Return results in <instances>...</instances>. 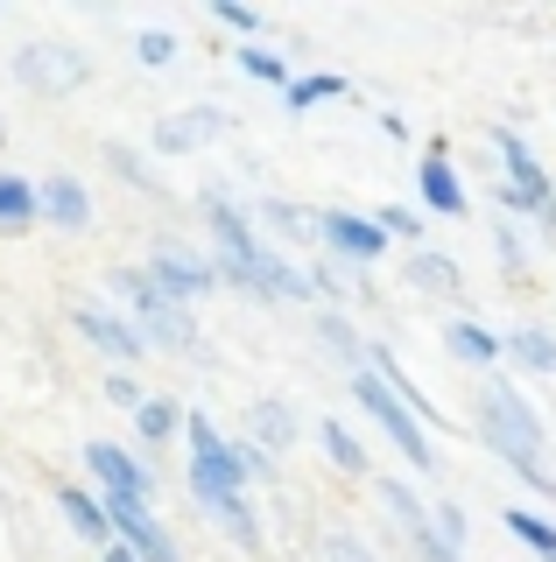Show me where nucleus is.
<instances>
[{"label":"nucleus","mask_w":556,"mask_h":562,"mask_svg":"<svg viewBox=\"0 0 556 562\" xmlns=\"http://www.w3.org/2000/svg\"><path fill=\"white\" fill-rule=\"evenodd\" d=\"M184 436H190V492H198L204 514H219L233 527V541H260V527L247 514V499H240V485L254 479V471H268V450H233L225 436L212 429V415H184Z\"/></svg>","instance_id":"1"},{"label":"nucleus","mask_w":556,"mask_h":562,"mask_svg":"<svg viewBox=\"0 0 556 562\" xmlns=\"http://www.w3.org/2000/svg\"><path fill=\"white\" fill-rule=\"evenodd\" d=\"M479 422H486V443L500 450V464H508L521 485H535V492H549V499H556L543 457H535V450H543V415L521 401V386L486 380V386H479Z\"/></svg>","instance_id":"2"},{"label":"nucleus","mask_w":556,"mask_h":562,"mask_svg":"<svg viewBox=\"0 0 556 562\" xmlns=\"http://www.w3.org/2000/svg\"><path fill=\"white\" fill-rule=\"evenodd\" d=\"M204 218H212V246H219V268H212V274H233L240 289L260 295V281H268V254H260L254 225L240 218L225 198H204Z\"/></svg>","instance_id":"3"},{"label":"nucleus","mask_w":556,"mask_h":562,"mask_svg":"<svg viewBox=\"0 0 556 562\" xmlns=\"http://www.w3.org/2000/svg\"><path fill=\"white\" fill-rule=\"evenodd\" d=\"M113 289L134 303V338L142 345H169V351H190V316L177 310V303H163V295L148 289V274L142 268H113Z\"/></svg>","instance_id":"4"},{"label":"nucleus","mask_w":556,"mask_h":562,"mask_svg":"<svg viewBox=\"0 0 556 562\" xmlns=\"http://www.w3.org/2000/svg\"><path fill=\"white\" fill-rule=\"evenodd\" d=\"M353 394H359V408H367V415L380 422V436H388V443L402 450L415 471H437V450L423 443V422H415V415L402 408V401H394L388 386H380V380L367 373V366H359V373H353Z\"/></svg>","instance_id":"5"},{"label":"nucleus","mask_w":556,"mask_h":562,"mask_svg":"<svg viewBox=\"0 0 556 562\" xmlns=\"http://www.w3.org/2000/svg\"><path fill=\"white\" fill-rule=\"evenodd\" d=\"M85 78H92V57H85L78 43H29V49H14V85H29V92H43V99L78 92Z\"/></svg>","instance_id":"6"},{"label":"nucleus","mask_w":556,"mask_h":562,"mask_svg":"<svg viewBox=\"0 0 556 562\" xmlns=\"http://www.w3.org/2000/svg\"><path fill=\"white\" fill-rule=\"evenodd\" d=\"M493 155L508 162V183H500V204L508 211H549L556 218V190H549V169L529 155V140L514 127H493Z\"/></svg>","instance_id":"7"},{"label":"nucleus","mask_w":556,"mask_h":562,"mask_svg":"<svg viewBox=\"0 0 556 562\" xmlns=\"http://www.w3.org/2000/svg\"><path fill=\"white\" fill-rule=\"evenodd\" d=\"M99 514H107V527H113L120 549H134V562H184L177 541H169V527L155 520L142 499H127V492H107V499H99Z\"/></svg>","instance_id":"8"},{"label":"nucleus","mask_w":556,"mask_h":562,"mask_svg":"<svg viewBox=\"0 0 556 562\" xmlns=\"http://www.w3.org/2000/svg\"><path fill=\"white\" fill-rule=\"evenodd\" d=\"M380 506L394 514V527H402V535L415 541V555H423V562H465L458 549H451V541H437V527H430L423 499H415V492H409L402 479H380Z\"/></svg>","instance_id":"9"},{"label":"nucleus","mask_w":556,"mask_h":562,"mask_svg":"<svg viewBox=\"0 0 556 562\" xmlns=\"http://www.w3.org/2000/svg\"><path fill=\"white\" fill-rule=\"evenodd\" d=\"M148 274V289L163 295V303H190V295H204V289H219V274H212V260H190V254H177V246H155V268H142Z\"/></svg>","instance_id":"10"},{"label":"nucleus","mask_w":556,"mask_h":562,"mask_svg":"<svg viewBox=\"0 0 556 562\" xmlns=\"http://www.w3.org/2000/svg\"><path fill=\"white\" fill-rule=\"evenodd\" d=\"M233 134V113H219V105H190V113H169L155 120V155H190L204 148V140Z\"/></svg>","instance_id":"11"},{"label":"nucleus","mask_w":556,"mask_h":562,"mask_svg":"<svg viewBox=\"0 0 556 562\" xmlns=\"http://www.w3.org/2000/svg\"><path fill=\"white\" fill-rule=\"evenodd\" d=\"M310 233L332 246L338 260H380V254H388V233H380L374 218H353V211H318Z\"/></svg>","instance_id":"12"},{"label":"nucleus","mask_w":556,"mask_h":562,"mask_svg":"<svg viewBox=\"0 0 556 562\" xmlns=\"http://www.w3.org/2000/svg\"><path fill=\"white\" fill-rule=\"evenodd\" d=\"M36 218L64 225V233H85V225H92V198H85L78 176H43V190H36Z\"/></svg>","instance_id":"13"},{"label":"nucleus","mask_w":556,"mask_h":562,"mask_svg":"<svg viewBox=\"0 0 556 562\" xmlns=\"http://www.w3.org/2000/svg\"><path fill=\"white\" fill-rule=\"evenodd\" d=\"M71 324L85 330V338H92L99 351H107V359H120V366H134V359H142V338H134V330L127 324H120V316H107V310H92V303H71Z\"/></svg>","instance_id":"14"},{"label":"nucleus","mask_w":556,"mask_h":562,"mask_svg":"<svg viewBox=\"0 0 556 562\" xmlns=\"http://www.w3.org/2000/svg\"><path fill=\"white\" fill-rule=\"evenodd\" d=\"M85 464H92V479L107 485V492H127V499H142L148 506V471L134 464L120 443H85Z\"/></svg>","instance_id":"15"},{"label":"nucleus","mask_w":556,"mask_h":562,"mask_svg":"<svg viewBox=\"0 0 556 562\" xmlns=\"http://www.w3.org/2000/svg\"><path fill=\"white\" fill-rule=\"evenodd\" d=\"M415 183H423V204L437 211V218H465V183H458V169L444 162V148H430V155H423Z\"/></svg>","instance_id":"16"},{"label":"nucleus","mask_w":556,"mask_h":562,"mask_svg":"<svg viewBox=\"0 0 556 562\" xmlns=\"http://www.w3.org/2000/svg\"><path fill=\"white\" fill-rule=\"evenodd\" d=\"M57 506H64V520H71L78 535L92 541V549H107V541H113V527H107V514H99V499H92V492H78V485H57Z\"/></svg>","instance_id":"17"},{"label":"nucleus","mask_w":556,"mask_h":562,"mask_svg":"<svg viewBox=\"0 0 556 562\" xmlns=\"http://www.w3.org/2000/svg\"><path fill=\"white\" fill-rule=\"evenodd\" d=\"M500 359H521L529 373H556V338L549 330H500Z\"/></svg>","instance_id":"18"},{"label":"nucleus","mask_w":556,"mask_h":562,"mask_svg":"<svg viewBox=\"0 0 556 562\" xmlns=\"http://www.w3.org/2000/svg\"><path fill=\"white\" fill-rule=\"evenodd\" d=\"M22 225H36V183L0 169V233H22Z\"/></svg>","instance_id":"19"},{"label":"nucleus","mask_w":556,"mask_h":562,"mask_svg":"<svg viewBox=\"0 0 556 562\" xmlns=\"http://www.w3.org/2000/svg\"><path fill=\"white\" fill-rule=\"evenodd\" d=\"M444 345L458 351L465 366H493V359H500V330H486V324H451Z\"/></svg>","instance_id":"20"},{"label":"nucleus","mask_w":556,"mask_h":562,"mask_svg":"<svg viewBox=\"0 0 556 562\" xmlns=\"http://www.w3.org/2000/svg\"><path fill=\"white\" fill-rule=\"evenodd\" d=\"M282 99H289V113H310V105H324V99H345V78H338V70H318V78H289V85H282Z\"/></svg>","instance_id":"21"},{"label":"nucleus","mask_w":556,"mask_h":562,"mask_svg":"<svg viewBox=\"0 0 556 562\" xmlns=\"http://www.w3.org/2000/svg\"><path fill=\"white\" fill-rule=\"evenodd\" d=\"M134 429H142V443H169V436L184 429V408L155 394V401H142V408H134Z\"/></svg>","instance_id":"22"},{"label":"nucleus","mask_w":556,"mask_h":562,"mask_svg":"<svg viewBox=\"0 0 556 562\" xmlns=\"http://www.w3.org/2000/svg\"><path fill=\"white\" fill-rule=\"evenodd\" d=\"M508 535H514V541H529V549L543 555V562L556 555V527H549L543 514H521V506H514V514H508Z\"/></svg>","instance_id":"23"},{"label":"nucleus","mask_w":556,"mask_h":562,"mask_svg":"<svg viewBox=\"0 0 556 562\" xmlns=\"http://www.w3.org/2000/svg\"><path fill=\"white\" fill-rule=\"evenodd\" d=\"M415 289H437V295H458V260H444V254H415Z\"/></svg>","instance_id":"24"},{"label":"nucleus","mask_w":556,"mask_h":562,"mask_svg":"<svg viewBox=\"0 0 556 562\" xmlns=\"http://www.w3.org/2000/svg\"><path fill=\"white\" fill-rule=\"evenodd\" d=\"M289 429H297V422H289L282 401H260V408H254V436H260L268 450H282V443H289Z\"/></svg>","instance_id":"25"},{"label":"nucleus","mask_w":556,"mask_h":562,"mask_svg":"<svg viewBox=\"0 0 556 562\" xmlns=\"http://www.w3.org/2000/svg\"><path fill=\"white\" fill-rule=\"evenodd\" d=\"M240 70H247V78H260V85H289V64L275 57V49H260V43L240 49Z\"/></svg>","instance_id":"26"},{"label":"nucleus","mask_w":556,"mask_h":562,"mask_svg":"<svg viewBox=\"0 0 556 562\" xmlns=\"http://www.w3.org/2000/svg\"><path fill=\"white\" fill-rule=\"evenodd\" d=\"M324 450H332L338 471H367V450L353 443V429H338V422H324Z\"/></svg>","instance_id":"27"},{"label":"nucleus","mask_w":556,"mask_h":562,"mask_svg":"<svg viewBox=\"0 0 556 562\" xmlns=\"http://www.w3.org/2000/svg\"><path fill=\"white\" fill-rule=\"evenodd\" d=\"M134 57H142V64H155V70H163L169 57H177V35H163V29H148V35H142V43H134Z\"/></svg>","instance_id":"28"},{"label":"nucleus","mask_w":556,"mask_h":562,"mask_svg":"<svg viewBox=\"0 0 556 562\" xmlns=\"http://www.w3.org/2000/svg\"><path fill=\"white\" fill-rule=\"evenodd\" d=\"M374 225H380V233H394V239H423V218H415V211H402V204H388Z\"/></svg>","instance_id":"29"},{"label":"nucleus","mask_w":556,"mask_h":562,"mask_svg":"<svg viewBox=\"0 0 556 562\" xmlns=\"http://www.w3.org/2000/svg\"><path fill=\"white\" fill-rule=\"evenodd\" d=\"M268 218H275V233H282V239H303L310 233V211H297V204H268Z\"/></svg>","instance_id":"30"},{"label":"nucleus","mask_w":556,"mask_h":562,"mask_svg":"<svg viewBox=\"0 0 556 562\" xmlns=\"http://www.w3.org/2000/svg\"><path fill=\"white\" fill-rule=\"evenodd\" d=\"M107 162H113V169H120V176H127V183H142V190H148V183H155V176H148V169H142V162H134V155H127V148H107Z\"/></svg>","instance_id":"31"},{"label":"nucleus","mask_w":556,"mask_h":562,"mask_svg":"<svg viewBox=\"0 0 556 562\" xmlns=\"http://www.w3.org/2000/svg\"><path fill=\"white\" fill-rule=\"evenodd\" d=\"M107 394L120 401V408H142V401H148V394H142V386H134L127 373H113V380H107Z\"/></svg>","instance_id":"32"},{"label":"nucleus","mask_w":556,"mask_h":562,"mask_svg":"<svg viewBox=\"0 0 556 562\" xmlns=\"http://www.w3.org/2000/svg\"><path fill=\"white\" fill-rule=\"evenodd\" d=\"M212 14H219L225 29H240V35H247V29L260 22V14H254V8H240V0H225V8H212Z\"/></svg>","instance_id":"33"},{"label":"nucleus","mask_w":556,"mask_h":562,"mask_svg":"<svg viewBox=\"0 0 556 562\" xmlns=\"http://www.w3.org/2000/svg\"><path fill=\"white\" fill-rule=\"evenodd\" d=\"M324 345H332V351H345V359H359V351H353V338H345V324H338V316H324Z\"/></svg>","instance_id":"34"},{"label":"nucleus","mask_w":556,"mask_h":562,"mask_svg":"<svg viewBox=\"0 0 556 562\" xmlns=\"http://www.w3.org/2000/svg\"><path fill=\"white\" fill-rule=\"evenodd\" d=\"M107 562H134V549H120V541H107Z\"/></svg>","instance_id":"35"}]
</instances>
